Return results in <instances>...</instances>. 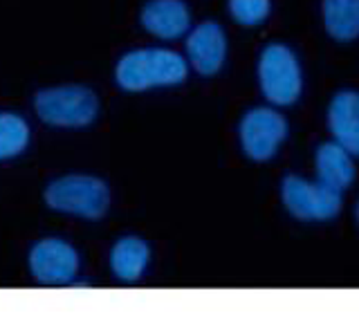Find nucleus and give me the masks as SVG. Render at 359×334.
Listing matches in <instances>:
<instances>
[{
	"mask_svg": "<svg viewBox=\"0 0 359 334\" xmlns=\"http://www.w3.org/2000/svg\"><path fill=\"white\" fill-rule=\"evenodd\" d=\"M187 61L173 50L142 48L123 54L115 68V81L126 92H144L187 79Z\"/></svg>",
	"mask_w": 359,
	"mask_h": 334,
	"instance_id": "f257e3e1",
	"label": "nucleus"
},
{
	"mask_svg": "<svg viewBox=\"0 0 359 334\" xmlns=\"http://www.w3.org/2000/svg\"><path fill=\"white\" fill-rule=\"evenodd\" d=\"M43 200L59 214L83 220H101L110 209V188L104 180L93 175H65L56 177L45 186Z\"/></svg>",
	"mask_w": 359,
	"mask_h": 334,
	"instance_id": "f03ea898",
	"label": "nucleus"
},
{
	"mask_svg": "<svg viewBox=\"0 0 359 334\" xmlns=\"http://www.w3.org/2000/svg\"><path fill=\"white\" fill-rule=\"evenodd\" d=\"M36 115L56 128H86L99 115V99L86 85L45 88L34 97Z\"/></svg>",
	"mask_w": 359,
	"mask_h": 334,
	"instance_id": "7ed1b4c3",
	"label": "nucleus"
},
{
	"mask_svg": "<svg viewBox=\"0 0 359 334\" xmlns=\"http://www.w3.org/2000/svg\"><path fill=\"white\" fill-rule=\"evenodd\" d=\"M258 83L267 102L274 106H292L301 97V68L287 46L272 43L258 59Z\"/></svg>",
	"mask_w": 359,
	"mask_h": 334,
	"instance_id": "20e7f679",
	"label": "nucleus"
},
{
	"mask_svg": "<svg viewBox=\"0 0 359 334\" xmlns=\"http://www.w3.org/2000/svg\"><path fill=\"white\" fill-rule=\"evenodd\" d=\"M280 202L292 218L301 222H328L341 211V193L308 182L299 175H285L280 182Z\"/></svg>",
	"mask_w": 359,
	"mask_h": 334,
	"instance_id": "39448f33",
	"label": "nucleus"
},
{
	"mask_svg": "<svg viewBox=\"0 0 359 334\" xmlns=\"http://www.w3.org/2000/svg\"><path fill=\"white\" fill-rule=\"evenodd\" d=\"M238 137L245 155L254 162L272 160L287 137V121L274 108H252L238 126Z\"/></svg>",
	"mask_w": 359,
	"mask_h": 334,
	"instance_id": "423d86ee",
	"label": "nucleus"
},
{
	"mask_svg": "<svg viewBox=\"0 0 359 334\" xmlns=\"http://www.w3.org/2000/svg\"><path fill=\"white\" fill-rule=\"evenodd\" d=\"M27 265L41 285H70L79 272V253L61 238H43L29 249Z\"/></svg>",
	"mask_w": 359,
	"mask_h": 334,
	"instance_id": "0eeeda50",
	"label": "nucleus"
},
{
	"mask_svg": "<svg viewBox=\"0 0 359 334\" xmlns=\"http://www.w3.org/2000/svg\"><path fill=\"white\" fill-rule=\"evenodd\" d=\"M187 54L196 72L202 76L216 74L227 57V39H224L222 27L213 20L194 27L187 39Z\"/></svg>",
	"mask_w": 359,
	"mask_h": 334,
	"instance_id": "6e6552de",
	"label": "nucleus"
},
{
	"mask_svg": "<svg viewBox=\"0 0 359 334\" xmlns=\"http://www.w3.org/2000/svg\"><path fill=\"white\" fill-rule=\"evenodd\" d=\"M142 27L153 36L173 41L184 36L191 25V12L184 0H149L142 7Z\"/></svg>",
	"mask_w": 359,
	"mask_h": 334,
	"instance_id": "1a4fd4ad",
	"label": "nucleus"
},
{
	"mask_svg": "<svg viewBox=\"0 0 359 334\" xmlns=\"http://www.w3.org/2000/svg\"><path fill=\"white\" fill-rule=\"evenodd\" d=\"M328 128L337 144L359 155V92L341 90L332 97L328 106Z\"/></svg>",
	"mask_w": 359,
	"mask_h": 334,
	"instance_id": "9d476101",
	"label": "nucleus"
},
{
	"mask_svg": "<svg viewBox=\"0 0 359 334\" xmlns=\"http://www.w3.org/2000/svg\"><path fill=\"white\" fill-rule=\"evenodd\" d=\"M314 166H317L319 182L337 193H344L355 180L353 155L337 141L321 144L314 155Z\"/></svg>",
	"mask_w": 359,
	"mask_h": 334,
	"instance_id": "9b49d317",
	"label": "nucleus"
},
{
	"mask_svg": "<svg viewBox=\"0 0 359 334\" xmlns=\"http://www.w3.org/2000/svg\"><path fill=\"white\" fill-rule=\"evenodd\" d=\"M149 263L151 247L137 236H123L110 249V272L121 283H137Z\"/></svg>",
	"mask_w": 359,
	"mask_h": 334,
	"instance_id": "f8f14e48",
	"label": "nucleus"
},
{
	"mask_svg": "<svg viewBox=\"0 0 359 334\" xmlns=\"http://www.w3.org/2000/svg\"><path fill=\"white\" fill-rule=\"evenodd\" d=\"M323 25L334 41L359 36V0H323Z\"/></svg>",
	"mask_w": 359,
	"mask_h": 334,
	"instance_id": "ddd939ff",
	"label": "nucleus"
},
{
	"mask_svg": "<svg viewBox=\"0 0 359 334\" xmlns=\"http://www.w3.org/2000/svg\"><path fill=\"white\" fill-rule=\"evenodd\" d=\"M29 144L27 121L16 113H0V162L20 155Z\"/></svg>",
	"mask_w": 359,
	"mask_h": 334,
	"instance_id": "4468645a",
	"label": "nucleus"
},
{
	"mask_svg": "<svg viewBox=\"0 0 359 334\" xmlns=\"http://www.w3.org/2000/svg\"><path fill=\"white\" fill-rule=\"evenodd\" d=\"M227 5L231 18L245 27L261 25L269 16V9H272L269 0H227Z\"/></svg>",
	"mask_w": 359,
	"mask_h": 334,
	"instance_id": "2eb2a0df",
	"label": "nucleus"
},
{
	"mask_svg": "<svg viewBox=\"0 0 359 334\" xmlns=\"http://www.w3.org/2000/svg\"><path fill=\"white\" fill-rule=\"evenodd\" d=\"M355 214H357V222H359V202H357V209H355Z\"/></svg>",
	"mask_w": 359,
	"mask_h": 334,
	"instance_id": "dca6fc26",
	"label": "nucleus"
}]
</instances>
